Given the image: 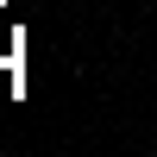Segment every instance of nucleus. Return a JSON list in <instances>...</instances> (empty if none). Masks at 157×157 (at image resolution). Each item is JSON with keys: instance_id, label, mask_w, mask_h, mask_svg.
<instances>
[]
</instances>
